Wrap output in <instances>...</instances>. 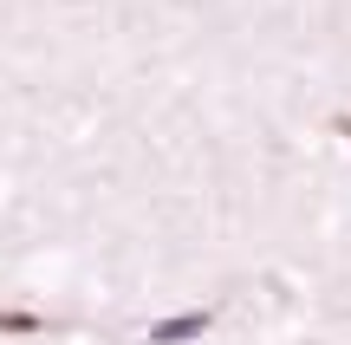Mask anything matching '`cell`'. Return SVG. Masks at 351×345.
Instances as JSON below:
<instances>
[{
    "label": "cell",
    "mask_w": 351,
    "mask_h": 345,
    "mask_svg": "<svg viewBox=\"0 0 351 345\" xmlns=\"http://www.w3.org/2000/svg\"><path fill=\"white\" fill-rule=\"evenodd\" d=\"M0 333L33 339V333H52V320H46V313H26V307H0Z\"/></svg>",
    "instance_id": "2"
},
{
    "label": "cell",
    "mask_w": 351,
    "mask_h": 345,
    "mask_svg": "<svg viewBox=\"0 0 351 345\" xmlns=\"http://www.w3.org/2000/svg\"><path fill=\"white\" fill-rule=\"evenodd\" d=\"M215 326V307H195V313H169V320L150 326V345H189Z\"/></svg>",
    "instance_id": "1"
},
{
    "label": "cell",
    "mask_w": 351,
    "mask_h": 345,
    "mask_svg": "<svg viewBox=\"0 0 351 345\" xmlns=\"http://www.w3.org/2000/svg\"><path fill=\"white\" fill-rule=\"evenodd\" d=\"M339 137H345V143H351V117H339Z\"/></svg>",
    "instance_id": "3"
}]
</instances>
